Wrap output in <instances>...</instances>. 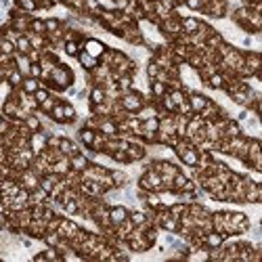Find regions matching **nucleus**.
Here are the masks:
<instances>
[{"instance_id":"9b49d317","label":"nucleus","mask_w":262,"mask_h":262,"mask_svg":"<svg viewBox=\"0 0 262 262\" xmlns=\"http://www.w3.org/2000/svg\"><path fill=\"white\" fill-rule=\"evenodd\" d=\"M105 101H107V93L101 84H93L88 88V97H86L88 105H99V103H105Z\"/></svg>"},{"instance_id":"f8f14e48","label":"nucleus","mask_w":262,"mask_h":262,"mask_svg":"<svg viewBox=\"0 0 262 262\" xmlns=\"http://www.w3.org/2000/svg\"><path fill=\"white\" fill-rule=\"evenodd\" d=\"M90 162H93V159H90L84 151H80V153H76V155H69V166H72L74 172H80V174L88 168Z\"/></svg>"},{"instance_id":"f704fd0d","label":"nucleus","mask_w":262,"mask_h":262,"mask_svg":"<svg viewBox=\"0 0 262 262\" xmlns=\"http://www.w3.org/2000/svg\"><path fill=\"white\" fill-rule=\"evenodd\" d=\"M13 59H15V67L19 69V72H21L23 76H29V65H32V61L27 59V55H19V53H15Z\"/></svg>"},{"instance_id":"58836bf2","label":"nucleus","mask_w":262,"mask_h":262,"mask_svg":"<svg viewBox=\"0 0 262 262\" xmlns=\"http://www.w3.org/2000/svg\"><path fill=\"white\" fill-rule=\"evenodd\" d=\"M109 159H112V162H116V164H120V166H130V164H132V162L128 159V155H126L124 149L112 151V153H109Z\"/></svg>"},{"instance_id":"864d4df0","label":"nucleus","mask_w":262,"mask_h":262,"mask_svg":"<svg viewBox=\"0 0 262 262\" xmlns=\"http://www.w3.org/2000/svg\"><path fill=\"white\" fill-rule=\"evenodd\" d=\"M6 227V214L0 212V229H4Z\"/></svg>"},{"instance_id":"20e7f679","label":"nucleus","mask_w":262,"mask_h":262,"mask_svg":"<svg viewBox=\"0 0 262 262\" xmlns=\"http://www.w3.org/2000/svg\"><path fill=\"white\" fill-rule=\"evenodd\" d=\"M187 101H189L191 109H193V114H199L201 109H204V107L208 105L210 97H208V95H204V93H201V90H195V88H191L189 93H187Z\"/></svg>"},{"instance_id":"a878e982","label":"nucleus","mask_w":262,"mask_h":262,"mask_svg":"<svg viewBox=\"0 0 262 262\" xmlns=\"http://www.w3.org/2000/svg\"><path fill=\"white\" fill-rule=\"evenodd\" d=\"M61 50H63V55H65V57L76 59L78 53L82 50V42H80V40H67V42H63Z\"/></svg>"},{"instance_id":"f257e3e1","label":"nucleus","mask_w":262,"mask_h":262,"mask_svg":"<svg viewBox=\"0 0 262 262\" xmlns=\"http://www.w3.org/2000/svg\"><path fill=\"white\" fill-rule=\"evenodd\" d=\"M120 107L124 109V112H128V114H138L140 112V107L145 105V101H143V93L134 86V88H130V90H126V93H122L120 95Z\"/></svg>"},{"instance_id":"8fccbe9b","label":"nucleus","mask_w":262,"mask_h":262,"mask_svg":"<svg viewBox=\"0 0 262 262\" xmlns=\"http://www.w3.org/2000/svg\"><path fill=\"white\" fill-rule=\"evenodd\" d=\"M29 76L40 80V76H42V67H40V63H32V65H29Z\"/></svg>"},{"instance_id":"e433bc0d","label":"nucleus","mask_w":262,"mask_h":262,"mask_svg":"<svg viewBox=\"0 0 262 262\" xmlns=\"http://www.w3.org/2000/svg\"><path fill=\"white\" fill-rule=\"evenodd\" d=\"M29 32H34V34H42V36H46L44 19H42V17H36V15H32V19H29Z\"/></svg>"},{"instance_id":"79ce46f5","label":"nucleus","mask_w":262,"mask_h":262,"mask_svg":"<svg viewBox=\"0 0 262 262\" xmlns=\"http://www.w3.org/2000/svg\"><path fill=\"white\" fill-rule=\"evenodd\" d=\"M40 241H42L44 246H53V248H57V246H59V241H61V235H59L57 231H46L44 237L40 239Z\"/></svg>"},{"instance_id":"de8ad7c7","label":"nucleus","mask_w":262,"mask_h":262,"mask_svg":"<svg viewBox=\"0 0 262 262\" xmlns=\"http://www.w3.org/2000/svg\"><path fill=\"white\" fill-rule=\"evenodd\" d=\"M183 6L189 8V11H193V13H199L201 6H204V2H201V0H185Z\"/></svg>"},{"instance_id":"473e14b6","label":"nucleus","mask_w":262,"mask_h":262,"mask_svg":"<svg viewBox=\"0 0 262 262\" xmlns=\"http://www.w3.org/2000/svg\"><path fill=\"white\" fill-rule=\"evenodd\" d=\"M25 36L29 38V44H32V48H36V50H44V48H46V44H48L46 36H42V34H34V32H27Z\"/></svg>"},{"instance_id":"4468645a","label":"nucleus","mask_w":262,"mask_h":262,"mask_svg":"<svg viewBox=\"0 0 262 262\" xmlns=\"http://www.w3.org/2000/svg\"><path fill=\"white\" fill-rule=\"evenodd\" d=\"M23 233L29 235L32 239H36V241H40V239L44 237V233H46V223H44V220H32Z\"/></svg>"},{"instance_id":"f3484780","label":"nucleus","mask_w":262,"mask_h":262,"mask_svg":"<svg viewBox=\"0 0 262 262\" xmlns=\"http://www.w3.org/2000/svg\"><path fill=\"white\" fill-rule=\"evenodd\" d=\"M61 107H63V116H65V126H72L78 122V107L67 99H61Z\"/></svg>"},{"instance_id":"3c124183","label":"nucleus","mask_w":262,"mask_h":262,"mask_svg":"<svg viewBox=\"0 0 262 262\" xmlns=\"http://www.w3.org/2000/svg\"><path fill=\"white\" fill-rule=\"evenodd\" d=\"M159 4H162L164 8H168V11H174V8L178 6L176 0H159Z\"/></svg>"},{"instance_id":"cd10ccee","label":"nucleus","mask_w":262,"mask_h":262,"mask_svg":"<svg viewBox=\"0 0 262 262\" xmlns=\"http://www.w3.org/2000/svg\"><path fill=\"white\" fill-rule=\"evenodd\" d=\"M116 88L120 90V93H126V90L130 88H134V76H130V74H124V76H118L116 80Z\"/></svg>"},{"instance_id":"6e6552de","label":"nucleus","mask_w":262,"mask_h":262,"mask_svg":"<svg viewBox=\"0 0 262 262\" xmlns=\"http://www.w3.org/2000/svg\"><path fill=\"white\" fill-rule=\"evenodd\" d=\"M128 212H130V208L124 206V204H112L109 206V220H112V225H120V223H124V220L128 218Z\"/></svg>"},{"instance_id":"09e8293b","label":"nucleus","mask_w":262,"mask_h":262,"mask_svg":"<svg viewBox=\"0 0 262 262\" xmlns=\"http://www.w3.org/2000/svg\"><path fill=\"white\" fill-rule=\"evenodd\" d=\"M27 59H29V61H32V63H40V59H42V50H36V48H32V50H29V53H27Z\"/></svg>"},{"instance_id":"4be33fe9","label":"nucleus","mask_w":262,"mask_h":262,"mask_svg":"<svg viewBox=\"0 0 262 262\" xmlns=\"http://www.w3.org/2000/svg\"><path fill=\"white\" fill-rule=\"evenodd\" d=\"M162 206V195L157 191H145V197H143V204L140 208H151V210H157Z\"/></svg>"},{"instance_id":"a211bd4d","label":"nucleus","mask_w":262,"mask_h":262,"mask_svg":"<svg viewBox=\"0 0 262 262\" xmlns=\"http://www.w3.org/2000/svg\"><path fill=\"white\" fill-rule=\"evenodd\" d=\"M23 126L29 130V132H38V130H44V120L38 112H32L23 120Z\"/></svg>"},{"instance_id":"5701e85b","label":"nucleus","mask_w":262,"mask_h":262,"mask_svg":"<svg viewBox=\"0 0 262 262\" xmlns=\"http://www.w3.org/2000/svg\"><path fill=\"white\" fill-rule=\"evenodd\" d=\"M23 78H25V76H23L21 72H19L17 67H13V69H8V72H6V78H4V82H6V86L11 88V90H15V88H19V86H21Z\"/></svg>"},{"instance_id":"49530a36","label":"nucleus","mask_w":262,"mask_h":262,"mask_svg":"<svg viewBox=\"0 0 262 262\" xmlns=\"http://www.w3.org/2000/svg\"><path fill=\"white\" fill-rule=\"evenodd\" d=\"M48 97H50V90H48L46 86H40V88L36 90V93H34V99H36V103H38V105L42 103L44 99H48Z\"/></svg>"},{"instance_id":"412c9836","label":"nucleus","mask_w":262,"mask_h":262,"mask_svg":"<svg viewBox=\"0 0 262 262\" xmlns=\"http://www.w3.org/2000/svg\"><path fill=\"white\" fill-rule=\"evenodd\" d=\"M109 174H112V180H114V187L116 189H122L130 183V174L122 168H112L109 170Z\"/></svg>"},{"instance_id":"dca6fc26","label":"nucleus","mask_w":262,"mask_h":262,"mask_svg":"<svg viewBox=\"0 0 262 262\" xmlns=\"http://www.w3.org/2000/svg\"><path fill=\"white\" fill-rule=\"evenodd\" d=\"M76 61H78V65L84 69V72H93V69L99 65V59L97 57H93V55H88L86 50H80L78 53V57H76Z\"/></svg>"},{"instance_id":"0eeeda50","label":"nucleus","mask_w":262,"mask_h":262,"mask_svg":"<svg viewBox=\"0 0 262 262\" xmlns=\"http://www.w3.org/2000/svg\"><path fill=\"white\" fill-rule=\"evenodd\" d=\"M46 138H48V132H46V130H38V132H32V134H29V149L34 151V155L42 153V151L48 147V145H46Z\"/></svg>"},{"instance_id":"1a4fd4ad","label":"nucleus","mask_w":262,"mask_h":262,"mask_svg":"<svg viewBox=\"0 0 262 262\" xmlns=\"http://www.w3.org/2000/svg\"><path fill=\"white\" fill-rule=\"evenodd\" d=\"M197 159H199V149H197L195 145L187 147L183 153L178 155V162L183 164L185 168H195V166H197Z\"/></svg>"},{"instance_id":"ddd939ff","label":"nucleus","mask_w":262,"mask_h":262,"mask_svg":"<svg viewBox=\"0 0 262 262\" xmlns=\"http://www.w3.org/2000/svg\"><path fill=\"white\" fill-rule=\"evenodd\" d=\"M239 134H244V128H241V124L235 118L229 116L225 120V126H223V138H233V136H239Z\"/></svg>"},{"instance_id":"c03bdc74","label":"nucleus","mask_w":262,"mask_h":262,"mask_svg":"<svg viewBox=\"0 0 262 262\" xmlns=\"http://www.w3.org/2000/svg\"><path fill=\"white\" fill-rule=\"evenodd\" d=\"M143 130H147V132H157L159 130V118L157 116H149L143 120Z\"/></svg>"},{"instance_id":"c85d7f7f","label":"nucleus","mask_w":262,"mask_h":262,"mask_svg":"<svg viewBox=\"0 0 262 262\" xmlns=\"http://www.w3.org/2000/svg\"><path fill=\"white\" fill-rule=\"evenodd\" d=\"M40 86H42V82H40L38 78L25 76V78H23V82H21V86H19V88H21L25 95H34V93H36V90H38Z\"/></svg>"},{"instance_id":"b1692460","label":"nucleus","mask_w":262,"mask_h":262,"mask_svg":"<svg viewBox=\"0 0 262 262\" xmlns=\"http://www.w3.org/2000/svg\"><path fill=\"white\" fill-rule=\"evenodd\" d=\"M61 97H63V95H53V93H50V97L44 99L42 103L38 105V114H40V116H48L50 112H53V107L59 103V101H61Z\"/></svg>"},{"instance_id":"a18cd8bd","label":"nucleus","mask_w":262,"mask_h":262,"mask_svg":"<svg viewBox=\"0 0 262 262\" xmlns=\"http://www.w3.org/2000/svg\"><path fill=\"white\" fill-rule=\"evenodd\" d=\"M187 172H185V170H180V172H176L174 176H172V191H180V189H183V185L187 183Z\"/></svg>"},{"instance_id":"39448f33","label":"nucleus","mask_w":262,"mask_h":262,"mask_svg":"<svg viewBox=\"0 0 262 262\" xmlns=\"http://www.w3.org/2000/svg\"><path fill=\"white\" fill-rule=\"evenodd\" d=\"M17 180H19V185H21L23 189H27V191H34V189L40 187V176L34 172L32 168H27V170H23V172H19V174H17Z\"/></svg>"},{"instance_id":"6ab92c4d","label":"nucleus","mask_w":262,"mask_h":262,"mask_svg":"<svg viewBox=\"0 0 262 262\" xmlns=\"http://www.w3.org/2000/svg\"><path fill=\"white\" fill-rule=\"evenodd\" d=\"M95 134H97V130L88 128V126H80L78 132H76V140L82 147H90L93 145V140H95Z\"/></svg>"},{"instance_id":"7c9ffc66","label":"nucleus","mask_w":262,"mask_h":262,"mask_svg":"<svg viewBox=\"0 0 262 262\" xmlns=\"http://www.w3.org/2000/svg\"><path fill=\"white\" fill-rule=\"evenodd\" d=\"M13 4L17 8H21V11L27 13V15H36L38 13V2H36V0H13Z\"/></svg>"},{"instance_id":"7ed1b4c3","label":"nucleus","mask_w":262,"mask_h":262,"mask_svg":"<svg viewBox=\"0 0 262 262\" xmlns=\"http://www.w3.org/2000/svg\"><path fill=\"white\" fill-rule=\"evenodd\" d=\"M57 149L61 151V155H76V153H80L82 151V145L78 143L76 138H72L69 134H59V145H57Z\"/></svg>"},{"instance_id":"4c0bfd02","label":"nucleus","mask_w":262,"mask_h":262,"mask_svg":"<svg viewBox=\"0 0 262 262\" xmlns=\"http://www.w3.org/2000/svg\"><path fill=\"white\" fill-rule=\"evenodd\" d=\"M15 50L19 55H27L29 50H32V44H29V38L25 34H21L17 40H15Z\"/></svg>"},{"instance_id":"37998d69","label":"nucleus","mask_w":262,"mask_h":262,"mask_svg":"<svg viewBox=\"0 0 262 262\" xmlns=\"http://www.w3.org/2000/svg\"><path fill=\"white\" fill-rule=\"evenodd\" d=\"M15 40L8 38H0V55H15Z\"/></svg>"},{"instance_id":"423d86ee","label":"nucleus","mask_w":262,"mask_h":262,"mask_svg":"<svg viewBox=\"0 0 262 262\" xmlns=\"http://www.w3.org/2000/svg\"><path fill=\"white\" fill-rule=\"evenodd\" d=\"M244 199H246V204H250V206H260L262 204V187H260V183L250 180V185L246 187Z\"/></svg>"},{"instance_id":"c9c22d12","label":"nucleus","mask_w":262,"mask_h":262,"mask_svg":"<svg viewBox=\"0 0 262 262\" xmlns=\"http://www.w3.org/2000/svg\"><path fill=\"white\" fill-rule=\"evenodd\" d=\"M225 42V36H223V32H218V29H214V32H210V36L206 38V48H212V50H216L220 44Z\"/></svg>"},{"instance_id":"2eb2a0df","label":"nucleus","mask_w":262,"mask_h":262,"mask_svg":"<svg viewBox=\"0 0 262 262\" xmlns=\"http://www.w3.org/2000/svg\"><path fill=\"white\" fill-rule=\"evenodd\" d=\"M97 130H99V132H103L105 136H118V122L112 116H109V118H101Z\"/></svg>"},{"instance_id":"ea45409f","label":"nucleus","mask_w":262,"mask_h":262,"mask_svg":"<svg viewBox=\"0 0 262 262\" xmlns=\"http://www.w3.org/2000/svg\"><path fill=\"white\" fill-rule=\"evenodd\" d=\"M78 212H80L78 197H76V199H69V201H65V204H63V214H65V216L76 218V216H78Z\"/></svg>"},{"instance_id":"aec40b11","label":"nucleus","mask_w":262,"mask_h":262,"mask_svg":"<svg viewBox=\"0 0 262 262\" xmlns=\"http://www.w3.org/2000/svg\"><path fill=\"white\" fill-rule=\"evenodd\" d=\"M225 244V235L218 233V231H208V233H204V248H220Z\"/></svg>"},{"instance_id":"f03ea898","label":"nucleus","mask_w":262,"mask_h":262,"mask_svg":"<svg viewBox=\"0 0 262 262\" xmlns=\"http://www.w3.org/2000/svg\"><path fill=\"white\" fill-rule=\"evenodd\" d=\"M82 50H86L88 55H93V57H101L107 50V44L101 40L99 36H86L84 40H82Z\"/></svg>"},{"instance_id":"c756f323","label":"nucleus","mask_w":262,"mask_h":262,"mask_svg":"<svg viewBox=\"0 0 262 262\" xmlns=\"http://www.w3.org/2000/svg\"><path fill=\"white\" fill-rule=\"evenodd\" d=\"M63 99V97H61ZM50 122L53 124H57V126H65V116H63V107H61V101H59V103L53 107V112H50L48 116H46Z\"/></svg>"},{"instance_id":"72a5a7b5","label":"nucleus","mask_w":262,"mask_h":262,"mask_svg":"<svg viewBox=\"0 0 262 262\" xmlns=\"http://www.w3.org/2000/svg\"><path fill=\"white\" fill-rule=\"evenodd\" d=\"M48 193H46V191L44 189H34V191H29V206H36V204H46V201H48Z\"/></svg>"},{"instance_id":"2f4dec72","label":"nucleus","mask_w":262,"mask_h":262,"mask_svg":"<svg viewBox=\"0 0 262 262\" xmlns=\"http://www.w3.org/2000/svg\"><path fill=\"white\" fill-rule=\"evenodd\" d=\"M65 21L61 17H44V27H46V34H53V32H59L63 29Z\"/></svg>"},{"instance_id":"9d476101","label":"nucleus","mask_w":262,"mask_h":262,"mask_svg":"<svg viewBox=\"0 0 262 262\" xmlns=\"http://www.w3.org/2000/svg\"><path fill=\"white\" fill-rule=\"evenodd\" d=\"M201 21H204L201 17H195V15H185V17H180V29H183V34L191 36V34H195L197 29H199Z\"/></svg>"},{"instance_id":"393cba45","label":"nucleus","mask_w":262,"mask_h":262,"mask_svg":"<svg viewBox=\"0 0 262 262\" xmlns=\"http://www.w3.org/2000/svg\"><path fill=\"white\" fill-rule=\"evenodd\" d=\"M69 170H72V166H69V157H67V155H61V157L57 159V162L50 164V172H55V174H59V176H65Z\"/></svg>"},{"instance_id":"603ef678","label":"nucleus","mask_w":262,"mask_h":262,"mask_svg":"<svg viewBox=\"0 0 262 262\" xmlns=\"http://www.w3.org/2000/svg\"><path fill=\"white\" fill-rule=\"evenodd\" d=\"M32 260H34V262H46V258H44V252H36V254L32 256Z\"/></svg>"},{"instance_id":"a19ab883","label":"nucleus","mask_w":262,"mask_h":262,"mask_svg":"<svg viewBox=\"0 0 262 262\" xmlns=\"http://www.w3.org/2000/svg\"><path fill=\"white\" fill-rule=\"evenodd\" d=\"M159 69H162V67H159V65L153 61V59L149 57V61H147V65H145V76H147V82H149V80H155V78H157Z\"/></svg>"},{"instance_id":"bb28decb","label":"nucleus","mask_w":262,"mask_h":262,"mask_svg":"<svg viewBox=\"0 0 262 262\" xmlns=\"http://www.w3.org/2000/svg\"><path fill=\"white\" fill-rule=\"evenodd\" d=\"M149 93L155 99H162L168 93V84L162 82V80H149Z\"/></svg>"}]
</instances>
